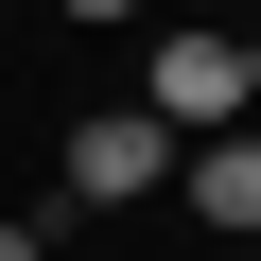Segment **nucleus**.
Returning <instances> with one entry per match:
<instances>
[{"label":"nucleus","mask_w":261,"mask_h":261,"mask_svg":"<svg viewBox=\"0 0 261 261\" xmlns=\"http://www.w3.org/2000/svg\"><path fill=\"white\" fill-rule=\"evenodd\" d=\"M122 105H140V122H157V140L192 157V140H226V122H244V53H226L209 18H174V35L140 53V87H122Z\"/></svg>","instance_id":"f257e3e1"},{"label":"nucleus","mask_w":261,"mask_h":261,"mask_svg":"<svg viewBox=\"0 0 261 261\" xmlns=\"http://www.w3.org/2000/svg\"><path fill=\"white\" fill-rule=\"evenodd\" d=\"M174 192V140L140 105H70V209H157Z\"/></svg>","instance_id":"f03ea898"},{"label":"nucleus","mask_w":261,"mask_h":261,"mask_svg":"<svg viewBox=\"0 0 261 261\" xmlns=\"http://www.w3.org/2000/svg\"><path fill=\"white\" fill-rule=\"evenodd\" d=\"M174 192H192V226L261 244V122H226V140H192V157H174Z\"/></svg>","instance_id":"7ed1b4c3"},{"label":"nucleus","mask_w":261,"mask_h":261,"mask_svg":"<svg viewBox=\"0 0 261 261\" xmlns=\"http://www.w3.org/2000/svg\"><path fill=\"white\" fill-rule=\"evenodd\" d=\"M53 18H70V35H122V18H140V0H53Z\"/></svg>","instance_id":"20e7f679"},{"label":"nucleus","mask_w":261,"mask_h":261,"mask_svg":"<svg viewBox=\"0 0 261 261\" xmlns=\"http://www.w3.org/2000/svg\"><path fill=\"white\" fill-rule=\"evenodd\" d=\"M0 261H53V226H0Z\"/></svg>","instance_id":"39448f33"},{"label":"nucleus","mask_w":261,"mask_h":261,"mask_svg":"<svg viewBox=\"0 0 261 261\" xmlns=\"http://www.w3.org/2000/svg\"><path fill=\"white\" fill-rule=\"evenodd\" d=\"M226 53H244V122H261V35H226Z\"/></svg>","instance_id":"423d86ee"}]
</instances>
